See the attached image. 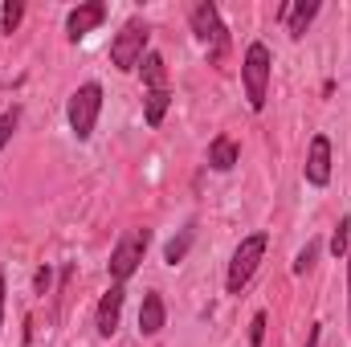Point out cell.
Here are the masks:
<instances>
[{"instance_id":"603a6c76","label":"cell","mask_w":351,"mask_h":347,"mask_svg":"<svg viewBox=\"0 0 351 347\" xmlns=\"http://www.w3.org/2000/svg\"><path fill=\"white\" fill-rule=\"evenodd\" d=\"M0 319H4V278H0Z\"/></svg>"},{"instance_id":"5b68a950","label":"cell","mask_w":351,"mask_h":347,"mask_svg":"<svg viewBox=\"0 0 351 347\" xmlns=\"http://www.w3.org/2000/svg\"><path fill=\"white\" fill-rule=\"evenodd\" d=\"M241 78H245V98L254 110H265V90H269V49L262 41H254L245 49V62H241Z\"/></svg>"},{"instance_id":"9c48e42d","label":"cell","mask_w":351,"mask_h":347,"mask_svg":"<svg viewBox=\"0 0 351 347\" xmlns=\"http://www.w3.org/2000/svg\"><path fill=\"white\" fill-rule=\"evenodd\" d=\"M123 298H127V290L114 282L106 294H102V302H98V335H114L119 331V315H123Z\"/></svg>"},{"instance_id":"e0dca14e","label":"cell","mask_w":351,"mask_h":347,"mask_svg":"<svg viewBox=\"0 0 351 347\" xmlns=\"http://www.w3.org/2000/svg\"><path fill=\"white\" fill-rule=\"evenodd\" d=\"M21 16H25V4H21V0H8V4H4V12H0V25H4V33H12V29L21 25Z\"/></svg>"},{"instance_id":"ac0fdd59","label":"cell","mask_w":351,"mask_h":347,"mask_svg":"<svg viewBox=\"0 0 351 347\" xmlns=\"http://www.w3.org/2000/svg\"><path fill=\"white\" fill-rule=\"evenodd\" d=\"M16 123H21V110L12 106L8 115H0V152L8 147V139H12V131H16Z\"/></svg>"},{"instance_id":"3957f363","label":"cell","mask_w":351,"mask_h":347,"mask_svg":"<svg viewBox=\"0 0 351 347\" xmlns=\"http://www.w3.org/2000/svg\"><path fill=\"white\" fill-rule=\"evenodd\" d=\"M98 110H102V86L98 82H86L70 94V131L74 139H90L94 135V123H98Z\"/></svg>"},{"instance_id":"7402d4cb","label":"cell","mask_w":351,"mask_h":347,"mask_svg":"<svg viewBox=\"0 0 351 347\" xmlns=\"http://www.w3.org/2000/svg\"><path fill=\"white\" fill-rule=\"evenodd\" d=\"M306 347H319V327H311V339H306Z\"/></svg>"},{"instance_id":"d6986e66","label":"cell","mask_w":351,"mask_h":347,"mask_svg":"<svg viewBox=\"0 0 351 347\" xmlns=\"http://www.w3.org/2000/svg\"><path fill=\"white\" fill-rule=\"evenodd\" d=\"M315 258H319V241H306V250H302L298 261H294V274H306V270L315 265Z\"/></svg>"},{"instance_id":"44dd1931","label":"cell","mask_w":351,"mask_h":347,"mask_svg":"<svg viewBox=\"0 0 351 347\" xmlns=\"http://www.w3.org/2000/svg\"><path fill=\"white\" fill-rule=\"evenodd\" d=\"M33 286H37V294H45V290H49V270H37V278H33Z\"/></svg>"},{"instance_id":"ffe728a7","label":"cell","mask_w":351,"mask_h":347,"mask_svg":"<svg viewBox=\"0 0 351 347\" xmlns=\"http://www.w3.org/2000/svg\"><path fill=\"white\" fill-rule=\"evenodd\" d=\"M262 339H265V311H258L254 323H250V347H262Z\"/></svg>"},{"instance_id":"30bf717a","label":"cell","mask_w":351,"mask_h":347,"mask_svg":"<svg viewBox=\"0 0 351 347\" xmlns=\"http://www.w3.org/2000/svg\"><path fill=\"white\" fill-rule=\"evenodd\" d=\"M164 319H168V311H164L160 290H147V294H143V307H139V331H143V335H156V331L164 327Z\"/></svg>"},{"instance_id":"9a60e30c","label":"cell","mask_w":351,"mask_h":347,"mask_svg":"<svg viewBox=\"0 0 351 347\" xmlns=\"http://www.w3.org/2000/svg\"><path fill=\"white\" fill-rule=\"evenodd\" d=\"M192 237H196V233H192V225H188V229H180V237H172V241H168V250H164V261H168V265H180V261L188 258V250H192Z\"/></svg>"},{"instance_id":"7c38bea8","label":"cell","mask_w":351,"mask_h":347,"mask_svg":"<svg viewBox=\"0 0 351 347\" xmlns=\"http://www.w3.org/2000/svg\"><path fill=\"white\" fill-rule=\"evenodd\" d=\"M319 8H323L319 0H298V4L290 8V16H286V21H290V37H294V41L311 29V21L319 16Z\"/></svg>"},{"instance_id":"5bb4252c","label":"cell","mask_w":351,"mask_h":347,"mask_svg":"<svg viewBox=\"0 0 351 347\" xmlns=\"http://www.w3.org/2000/svg\"><path fill=\"white\" fill-rule=\"evenodd\" d=\"M139 70H143L147 90H168V66H164V58H160V53H147V58L139 62Z\"/></svg>"},{"instance_id":"52a82bcc","label":"cell","mask_w":351,"mask_h":347,"mask_svg":"<svg viewBox=\"0 0 351 347\" xmlns=\"http://www.w3.org/2000/svg\"><path fill=\"white\" fill-rule=\"evenodd\" d=\"M302 172H306V184H315V188H327L331 184V139L327 135H315L311 139V152H306Z\"/></svg>"},{"instance_id":"cb8c5ba5","label":"cell","mask_w":351,"mask_h":347,"mask_svg":"<svg viewBox=\"0 0 351 347\" xmlns=\"http://www.w3.org/2000/svg\"><path fill=\"white\" fill-rule=\"evenodd\" d=\"M348 290H351V246H348ZM351 323V319H348Z\"/></svg>"},{"instance_id":"8992f818","label":"cell","mask_w":351,"mask_h":347,"mask_svg":"<svg viewBox=\"0 0 351 347\" xmlns=\"http://www.w3.org/2000/svg\"><path fill=\"white\" fill-rule=\"evenodd\" d=\"M188 21H192V33H196L204 45H213V62H221V53H225V45H229L225 21H221V8H217L213 0H200V4H192Z\"/></svg>"},{"instance_id":"277c9868","label":"cell","mask_w":351,"mask_h":347,"mask_svg":"<svg viewBox=\"0 0 351 347\" xmlns=\"http://www.w3.org/2000/svg\"><path fill=\"white\" fill-rule=\"evenodd\" d=\"M147 241H152L147 229H127V233L119 237V246L110 250V278H114L119 286L139 270V261H143V254H147Z\"/></svg>"},{"instance_id":"6da1fadb","label":"cell","mask_w":351,"mask_h":347,"mask_svg":"<svg viewBox=\"0 0 351 347\" xmlns=\"http://www.w3.org/2000/svg\"><path fill=\"white\" fill-rule=\"evenodd\" d=\"M265 246H269V233H250V237H241V246L233 250V261H229V278H225L229 294H241V290L250 286V278L258 274V265H262V258H265Z\"/></svg>"},{"instance_id":"2e32d148","label":"cell","mask_w":351,"mask_h":347,"mask_svg":"<svg viewBox=\"0 0 351 347\" xmlns=\"http://www.w3.org/2000/svg\"><path fill=\"white\" fill-rule=\"evenodd\" d=\"M348 246H351V217H343L339 229H335V237H331V254L335 258H348Z\"/></svg>"},{"instance_id":"ba28073f","label":"cell","mask_w":351,"mask_h":347,"mask_svg":"<svg viewBox=\"0 0 351 347\" xmlns=\"http://www.w3.org/2000/svg\"><path fill=\"white\" fill-rule=\"evenodd\" d=\"M102 21H106V4L102 0H86V4H78L66 16V33H70V41H82L90 29H98Z\"/></svg>"},{"instance_id":"4fadbf2b","label":"cell","mask_w":351,"mask_h":347,"mask_svg":"<svg viewBox=\"0 0 351 347\" xmlns=\"http://www.w3.org/2000/svg\"><path fill=\"white\" fill-rule=\"evenodd\" d=\"M168 106H172V94H168V90H147V98H143V119H147V127H160L164 115H168Z\"/></svg>"},{"instance_id":"8fae6325","label":"cell","mask_w":351,"mask_h":347,"mask_svg":"<svg viewBox=\"0 0 351 347\" xmlns=\"http://www.w3.org/2000/svg\"><path fill=\"white\" fill-rule=\"evenodd\" d=\"M237 156H241V152H237V143H233L229 135H217V139L208 143V168H213V172H229V168L237 164Z\"/></svg>"},{"instance_id":"7a4b0ae2","label":"cell","mask_w":351,"mask_h":347,"mask_svg":"<svg viewBox=\"0 0 351 347\" xmlns=\"http://www.w3.org/2000/svg\"><path fill=\"white\" fill-rule=\"evenodd\" d=\"M147 37H152L147 21H143V16H131V21L114 33V41H110V62H114L119 70H135V66L147 58Z\"/></svg>"}]
</instances>
